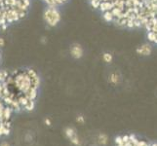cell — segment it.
Here are the masks:
<instances>
[{
	"instance_id": "cell-13",
	"label": "cell",
	"mask_w": 157,
	"mask_h": 146,
	"mask_svg": "<svg viewBox=\"0 0 157 146\" xmlns=\"http://www.w3.org/2000/svg\"><path fill=\"white\" fill-rule=\"evenodd\" d=\"M128 135H129V140H133V139H135V138H136V135H135V134H133V133L128 134Z\"/></svg>"
},
{
	"instance_id": "cell-5",
	"label": "cell",
	"mask_w": 157,
	"mask_h": 146,
	"mask_svg": "<svg viewBox=\"0 0 157 146\" xmlns=\"http://www.w3.org/2000/svg\"><path fill=\"white\" fill-rule=\"evenodd\" d=\"M83 48L78 45V44H74L70 47V55L74 58V59H80L83 56Z\"/></svg>"
},
{
	"instance_id": "cell-2",
	"label": "cell",
	"mask_w": 157,
	"mask_h": 146,
	"mask_svg": "<svg viewBox=\"0 0 157 146\" xmlns=\"http://www.w3.org/2000/svg\"><path fill=\"white\" fill-rule=\"evenodd\" d=\"M30 6L31 0H0V31L22 21Z\"/></svg>"
},
{
	"instance_id": "cell-10",
	"label": "cell",
	"mask_w": 157,
	"mask_h": 146,
	"mask_svg": "<svg viewBox=\"0 0 157 146\" xmlns=\"http://www.w3.org/2000/svg\"><path fill=\"white\" fill-rule=\"evenodd\" d=\"M103 59H104V61L105 62V63H111L112 62V55L109 54V53H105L104 55H103Z\"/></svg>"
},
{
	"instance_id": "cell-8",
	"label": "cell",
	"mask_w": 157,
	"mask_h": 146,
	"mask_svg": "<svg viewBox=\"0 0 157 146\" xmlns=\"http://www.w3.org/2000/svg\"><path fill=\"white\" fill-rule=\"evenodd\" d=\"M147 39L149 42H153L155 41L156 39V33L153 32V31H147Z\"/></svg>"
},
{
	"instance_id": "cell-15",
	"label": "cell",
	"mask_w": 157,
	"mask_h": 146,
	"mask_svg": "<svg viewBox=\"0 0 157 146\" xmlns=\"http://www.w3.org/2000/svg\"><path fill=\"white\" fill-rule=\"evenodd\" d=\"M0 146H10V145H9V143H8V142L4 141V142H2V143L0 144Z\"/></svg>"
},
{
	"instance_id": "cell-14",
	"label": "cell",
	"mask_w": 157,
	"mask_h": 146,
	"mask_svg": "<svg viewBox=\"0 0 157 146\" xmlns=\"http://www.w3.org/2000/svg\"><path fill=\"white\" fill-rule=\"evenodd\" d=\"M77 122H80V123H84V118L82 116H79L77 118Z\"/></svg>"
},
{
	"instance_id": "cell-16",
	"label": "cell",
	"mask_w": 157,
	"mask_h": 146,
	"mask_svg": "<svg viewBox=\"0 0 157 146\" xmlns=\"http://www.w3.org/2000/svg\"><path fill=\"white\" fill-rule=\"evenodd\" d=\"M45 123L48 124V126H49V125H51V122H50V120H49V119H46V120H45Z\"/></svg>"
},
{
	"instance_id": "cell-17",
	"label": "cell",
	"mask_w": 157,
	"mask_h": 146,
	"mask_svg": "<svg viewBox=\"0 0 157 146\" xmlns=\"http://www.w3.org/2000/svg\"><path fill=\"white\" fill-rule=\"evenodd\" d=\"M150 146H157V144H156V143H152V144H151Z\"/></svg>"
},
{
	"instance_id": "cell-19",
	"label": "cell",
	"mask_w": 157,
	"mask_h": 146,
	"mask_svg": "<svg viewBox=\"0 0 157 146\" xmlns=\"http://www.w3.org/2000/svg\"><path fill=\"white\" fill-rule=\"evenodd\" d=\"M156 144H157V143H156Z\"/></svg>"
},
{
	"instance_id": "cell-12",
	"label": "cell",
	"mask_w": 157,
	"mask_h": 146,
	"mask_svg": "<svg viewBox=\"0 0 157 146\" xmlns=\"http://www.w3.org/2000/svg\"><path fill=\"white\" fill-rule=\"evenodd\" d=\"M122 140H123V142L128 141V140H129V135H128V134H126V135H124V136H122Z\"/></svg>"
},
{
	"instance_id": "cell-1",
	"label": "cell",
	"mask_w": 157,
	"mask_h": 146,
	"mask_svg": "<svg viewBox=\"0 0 157 146\" xmlns=\"http://www.w3.org/2000/svg\"><path fill=\"white\" fill-rule=\"evenodd\" d=\"M37 92L29 77L19 69L0 70V137L10 134L13 117L34 109Z\"/></svg>"
},
{
	"instance_id": "cell-7",
	"label": "cell",
	"mask_w": 157,
	"mask_h": 146,
	"mask_svg": "<svg viewBox=\"0 0 157 146\" xmlns=\"http://www.w3.org/2000/svg\"><path fill=\"white\" fill-rule=\"evenodd\" d=\"M47 6H53V7H60L66 3L68 0H42Z\"/></svg>"
},
{
	"instance_id": "cell-3",
	"label": "cell",
	"mask_w": 157,
	"mask_h": 146,
	"mask_svg": "<svg viewBox=\"0 0 157 146\" xmlns=\"http://www.w3.org/2000/svg\"><path fill=\"white\" fill-rule=\"evenodd\" d=\"M43 19L48 26H50V27L57 26L62 20L61 12H60L59 8L53 7V6H47L43 12Z\"/></svg>"
},
{
	"instance_id": "cell-9",
	"label": "cell",
	"mask_w": 157,
	"mask_h": 146,
	"mask_svg": "<svg viewBox=\"0 0 157 146\" xmlns=\"http://www.w3.org/2000/svg\"><path fill=\"white\" fill-rule=\"evenodd\" d=\"M99 139H100V142L104 145H105L107 143V135L105 134V133H102L99 135Z\"/></svg>"
},
{
	"instance_id": "cell-11",
	"label": "cell",
	"mask_w": 157,
	"mask_h": 146,
	"mask_svg": "<svg viewBox=\"0 0 157 146\" xmlns=\"http://www.w3.org/2000/svg\"><path fill=\"white\" fill-rule=\"evenodd\" d=\"M109 81L113 84H117L118 83V76L116 73H112L110 75V78H109Z\"/></svg>"
},
{
	"instance_id": "cell-6",
	"label": "cell",
	"mask_w": 157,
	"mask_h": 146,
	"mask_svg": "<svg viewBox=\"0 0 157 146\" xmlns=\"http://www.w3.org/2000/svg\"><path fill=\"white\" fill-rule=\"evenodd\" d=\"M137 53L141 56H149L151 53V47L148 44H143L142 46L137 49Z\"/></svg>"
},
{
	"instance_id": "cell-18",
	"label": "cell",
	"mask_w": 157,
	"mask_h": 146,
	"mask_svg": "<svg viewBox=\"0 0 157 146\" xmlns=\"http://www.w3.org/2000/svg\"><path fill=\"white\" fill-rule=\"evenodd\" d=\"M0 61H1V53H0Z\"/></svg>"
},
{
	"instance_id": "cell-4",
	"label": "cell",
	"mask_w": 157,
	"mask_h": 146,
	"mask_svg": "<svg viewBox=\"0 0 157 146\" xmlns=\"http://www.w3.org/2000/svg\"><path fill=\"white\" fill-rule=\"evenodd\" d=\"M64 133H65V136L74 144V145H78L79 144V139H78V135H77V132L74 128H71V127H68L64 130Z\"/></svg>"
}]
</instances>
